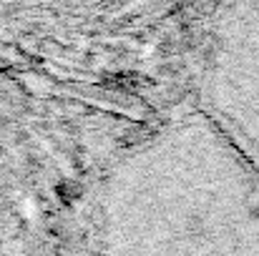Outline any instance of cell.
Returning a JSON list of instances; mask_svg holds the SVG:
<instances>
[{
    "label": "cell",
    "mask_w": 259,
    "mask_h": 256,
    "mask_svg": "<svg viewBox=\"0 0 259 256\" xmlns=\"http://www.w3.org/2000/svg\"><path fill=\"white\" fill-rule=\"evenodd\" d=\"M58 193H61V198H63L66 203H71L73 198H78V188H76V183H71V181H63V183L58 186Z\"/></svg>",
    "instance_id": "cell-1"
}]
</instances>
